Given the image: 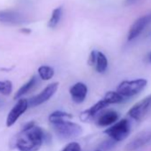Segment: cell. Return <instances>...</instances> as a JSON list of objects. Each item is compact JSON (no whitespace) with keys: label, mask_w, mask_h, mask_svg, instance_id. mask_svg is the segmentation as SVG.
<instances>
[{"label":"cell","mask_w":151,"mask_h":151,"mask_svg":"<svg viewBox=\"0 0 151 151\" xmlns=\"http://www.w3.org/2000/svg\"><path fill=\"white\" fill-rule=\"evenodd\" d=\"M45 139L42 128L35 122L28 123L15 139V147L19 151H37L40 149Z\"/></svg>","instance_id":"6da1fadb"},{"label":"cell","mask_w":151,"mask_h":151,"mask_svg":"<svg viewBox=\"0 0 151 151\" xmlns=\"http://www.w3.org/2000/svg\"><path fill=\"white\" fill-rule=\"evenodd\" d=\"M52 125L56 134L62 139H72L78 138L83 132V129L79 124L69 122L68 119L52 123Z\"/></svg>","instance_id":"7a4b0ae2"},{"label":"cell","mask_w":151,"mask_h":151,"mask_svg":"<svg viewBox=\"0 0 151 151\" xmlns=\"http://www.w3.org/2000/svg\"><path fill=\"white\" fill-rule=\"evenodd\" d=\"M147 84V81L144 78L126 80L118 85L116 91L124 98L128 99L139 93L146 87Z\"/></svg>","instance_id":"3957f363"},{"label":"cell","mask_w":151,"mask_h":151,"mask_svg":"<svg viewBox=\"0 0 151 151\" xmlns=\"http://www.w3.org/2000/svg\"><path fill=\"white\" fill-rule=\"evenodd\" d=\"M131 131L130 123L127 119H122L116 122L104 131L105 134L109 136L114 141H122L129 136Z\"/></svg>","instance_id":"277c9868"},{"label":"cell","mask_w":151,"mask_h":151,"mask_svg":"<svg viewBox=\"0 0 151 151\" xmlns=\"http://www.w3.org/2000/svg\"><path fill=\"white\" fill-rule=\"evenodd\" d=\"M58 86H59V83H57V82L48 85L40 93H38L37 95H36L29 100V107H37V106H39V105L46 102L56 93V91L58 90Z\"/></svg>","instance_id":"5b68a950"},{"label":"cell","mask_w":151,"mask_h":151,"mask_svg":"<svg viewBox=\"0 0 151 151\" xmlns=\"http://www.w3.org/2000/svg\"><path fill=\"white\" fill-rule=\"evenodd\" d=\"M151 108V94L133 105L128 112L129 116L134 120H141Z\"/></svg>","instance_id":"8992f818"},{"label":"cell","mask_w":151,"mask_h":151,"mask_svg":"<svg viewBox=\"0 0 151 151\" xmlns=\"http://www.w3.org/2000/svg\"><path fill=\"white\" fill-rule=\"evenodd\" d=\"M149 24H151V13L142 15L132 23L129 29L127 39L129 41H132L138 37Z\"/></svg>","instance_id":"52a82bcc"},{"label":"cell","mask_w":151,"mask_h":151,"mask_svg":"<svg viewBox=\"0 0 151 151\" xmlns=\"http://www.w3.org/2000/svg\"><path fill=\"white\" fill-rule=\"evenodd\" d=\"M29 101L26 99H20L18 102L15 104V106L11 109L9 112L7 118H6V126L11 127L14 125L16 121L19 119V117L26 112V110L29 108Z\"/></svg>","instance_id":"ba28073f"},{"label":"cell","mask_w":151,"mask_h":151,"mask_svg":"<svg viewBox=\"0 0 151 151\" xmlns=\"http://www.w3.org/2000/svg\"><path fill=\"white\" fill-rule=\"evenodd\" d=\"M0 22L10 25H19L26 22V17L14 10H1L0 11Z\"/></svg>","instance_id":"9c48e42d"},{"label":"cell","mask_w":151,"mask_h":151,"mask_svg":"<svg viewBox=\"0 0 151 151\" xmlns=\"http://www.w3.org/2000/svg\"><path fill=\"white\" fill-rule=\"evenodd\" d=\"M88 63L91 66H94L95 70L98 73H104L107 70L109 65L108 59L105 54L97 50H93L91 52Z\"/></svg>","instance_id":"30bf717a"},{"label":"cell","mask_w":151,"mask_h":151,"mask_svg":"<svg viewBox=\"0 0 151 151\" xmlns=\"http://www.w3.org/2000/svg\"><path fill=\"white\" fill-rule=\"evenodd\" d=\"M150 142H151V130L141 132L125 146V151H135L139 148L147 146Z\"/></svg>","instance_id":"8fae6325"},{"label":"cell","mask_w":151,"mask_h":151,"mask_svg":"<svg viewBox=\"0 0 151 151\" xmlns=\"http://www.w3.org/2000/svg\"><path fill=\"white\" fill-rule=\"evenodd\" d=\"M87 93H88V87L86 84L82 82L76 83L69 89V93L72 101L78 104L82 103L86 100L87 96Z\"/></svg>","instance_id":"7c38bea8"},{"label":"cell","mask_w":151,"mask_h":151,"mask_svg":"<svg viewBox=\"0 0 151 151\" xmlns=\"http://www.w3.org/2000/svg\"><path fill=\"white\" fill-rule=\"evenodd\" d=\"M109 104L107 102L106 100L102 99L101 101H99L98 102H96L93 106H92L90 109H88L87 110L83 111L80 114V119L81 121L86 123V122H90L93 119V117L100 112L103 109L107 108Z\"/></svg>","instance_id":"4fadbf2b"},{"label":"cell","mask_w":151,"mask_h":151,"mask_svg":"<svg viewBox=\"0 0 151 151\" xmlns=\"http://www.w3.org/2000/svg\"><path fill=\"white\" fill-rule=\"evenodd\" d=\"M119 118V115L115 110H108L102 113L97 119V124L101 127H107L115 124Z\"/></svg>","instance_id":"5bb4252c"},{"label":"cell","mask_w":151,"mask_h":151,"mask_svg":"<svg viewBox=\"0 0 151 151\" xmlns=\"http://www.w3.org/2000/svg\"><path fill=\"white\" fill-rule=\"evenodd\" d=\"M37 78L36 77V76H33V77L26 83L24 84L15 93L14 95V100H18L19 98H21L22 96L25 95L26 93H28L31 89L34 88V86L37 85Z\"/></svg>","instance_id":"9a60e30c"},{"label":"cell","mask_w":151,"mask_h":151,"mask_svg":"<svg viewBox=\"0 0 151 151\" xmlns=\"http://www.w3.org/2000/svg\"><path fill=\"white\" fill-rule=\"evenodd\" d=\"M104 100L107 101V102L110 105V104H117V103H122L123 101H124L126 100V98H124L123 95H121L117 91L114 92V91H110L108 92L104 98Z\"/></svg>","instance_id":"2e32d148"},{"label":"cell","mask_w":151,"mask_h":151,"mask_svg":"<svg viewBox=\"0 0 151 151\" xmlns=\"http://www.w3.org/2000/svg\"><path fill=\"white\" fill-rule=\"evenodd\" d=\"M62 13H63V9L61 6H59L52 11L51 18L48 22V27L49 28H51V29L56 28V26L60 22V19L62 17Z\"/></svg>","instance_id":"e0dca14e"},{"label":"cell","mask_w":151,"mask_h":151,"mask_svg":"<svg viewBox=\"0 0 151 151\" xmlns=\"http://www.w3.org/2000/svg\"><path fill=\"white\" fill-rule=\"evenodd\" d=\"M73 116L69 113L61 111V110H57L52 112L50 116H49V122L51 124L60 121V120H65V119H70L72 118Z\"/></svg>","instance_id":"ac0fdd59"},{"label":"cell","mask_w":151,"mask_h":151,"mask_svg":"<svg viewBox=\"0 0 151 151\" xmlns=\"http://www.w3.org/2000/svg\"><path fill=\"white\" fill-rule=\"evenodd\" d=\"M38 75L41 79L43 80H49L52 78L53 75H54V69L46 65H43L38 68Z\"/></svg>","instance_id":"d6986e66"},{"label":"cell","mask_w":151,"mask_h":151,"mask_svg":"<svg viewBox=\"0 0 151 151\" xmlns=\"http://www.w3.org/2000/svg\"><path fill=\"white\" fill-rule=\"evenodd\" d=\"M13 90V84L9 80L0 81V93L4 95H9Z\"/></svg>","instance_id":"ffe728a7"},{"label":"cell","mask_w":151,"mask_h":151,"mask_svg":"<svg viewBox=\"0 0 151 151\" xmlns=\"http://www.w3.org/2000/svg\"><path fill=\"white\" fill-rule=\"evenodd\" d=\"M62 151H81V147L78 142L72 141L68 143L63 149Z\"/></svg>","instance_id":"44dd1931"},{"label":"cell","mask_w":151,"mask_h":151,"mask_svg":"<svg viewBox=\"0 0 151 151\" xmlns=\"http://www.w3.org/2000/svg\"><path fill=\"white\" fill-rule=\"evenodd\" d=\"M138 2V0H125V5L126 6H132Z\"/></svg>","instance_id":"7402d4cb"},{"label":"cell","mask_w":151,"mask_h":151,"mask_svg":"<svg viewBox=\"0 0 151 151\" xmlns=\"http://www.w3.org/2000/svg\"><path fill=\"white\" fill-rule=\"evenodd\" d=\"M147 60H148V61H149V62L151 63V52H150V53L148 54V56H147Z\"/></svg>","instance_id":"603a6c76"},{"label":"cell","mask_w":151,"mask_h":151,"mask_svg":"<svg viewBox=\"0 0 151 151\" xmlns=\"http://www.w3.org/2000/svg\"><path fill=\"white\" fill-rule=\"evenodd\" d=\"M3 106V102H2V101L1 100H0V108H1Z\"/></svg>","instance_id":"cb8c5ba5"},{"label":"cell","mask_w":151,"mask_h":151,"mask_svg":"<svg viewBox=\"0 0 151 151\" xmlns=\"http://www.w3.org/2000/svg\"><path fill=\"white\" fill-rule=\"evenodd\" d=\"M97 151H101V150H97Z\"/></svg>","instance_id":"d4e9b609"}]
</instances>
